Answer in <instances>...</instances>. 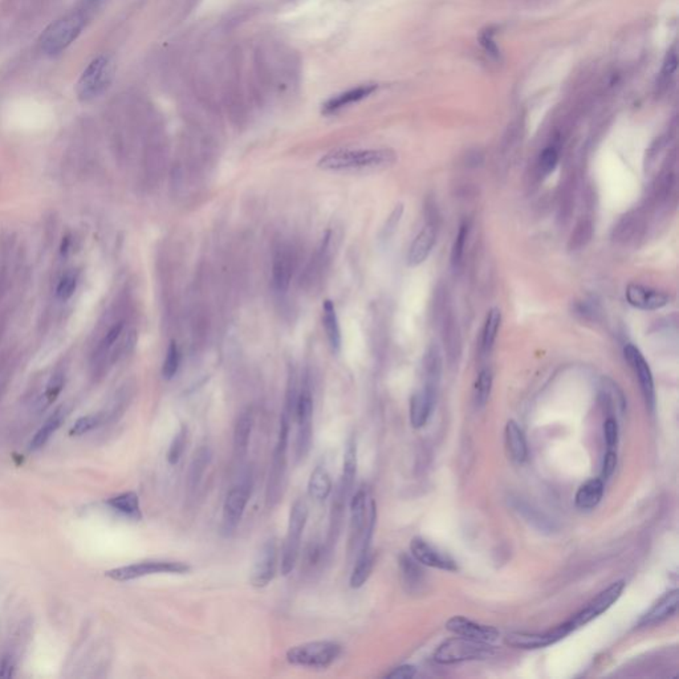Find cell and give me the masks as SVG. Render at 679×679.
<instances>
[{
	"instance_id": "1",
	"label": "cell",
	"mask_w": 679,
	"mask_h": 679,
	"mask_svg": "<svg viewBox=\"0 0 679 679\" xmlns=\"http://www.w3.org/2000/svg\"><path fill=\"white\" fill-rule=\"evenodd\" d=\"M397 161L392 149H340L324 156L317 166L326 172L374 170Z\"/></svg>"
},
{
	"instance_id": "2",
	"label": "cell",
	"mask_w": 679,
	"mask_h": 679,
	"mask_svg": "<svg viewBox=\"0 0 679 679\" xmlns=\"http://www.w3.org/2000/svg\"><path fill=\"white\" fill-rule=\"evenodd\" d=\"M291 418L286 413H281L280 426L277 436V446L272 454L271 470L268 475V483L265 491V506L274 508L280 502L284 490V481L287 472V449L289 438Z\"/></svg>"
},
{
	"instance_id": "3",
	"label": "cell",
	"mask_w": 679,
	"mask_h": 679,
	"mask_svg": "<svg viewBox=\"0 0 679 679\" xmlns=\"http://www.w3.org/2000/svg\"><path fill=\"white\" fill-rule=\"evenodd\" d=\"M495 656V649L490 644L455 637L445 641L434 653V661L440 665H452L466 661H484Z\"/></svg>"
},
{
	"instance_id": "4",
	"label": "cell",
	"mask_w": 679,
	"mask_h": 679,
	"mask_svg": "<svg viewBox=\"0 0 679 679\" xmlns=\"http://www.w3.org/2000/svg\"><path fill=\"white\" fill-rule=\"evenodd\" d=\"M341 654V646L334 641H313L298 645L287 652L288 664L300 668H326Z\"/></svg>"
},
{
	"instance_id": "5",
	"label": "cell",
	"mask_w": 679,
	"mask_h": 679,
	"mask_svg": "<svg viewBox=\"0 0 679 679\" xmlns=\"http://www.w3.org/2000/svg\"><path fill=\"white\" fill-rule=\"evenodd\" d=\"M310 515V509L305 502L296 500L291 508L289 523H288L287 536L284 539L283 550H281V573L288 576L296 566L299 559L300 544L304 528L307 526V520Z\"/></svg>"
},
{
	"instance_id": "6",
	"label": "cell",
	"mask_w": 679,
	"mask_h": 679,
	"mask_svg": "<svg viewBox=\"0 0 679 679\" xmlns=\"http://www.w3.org/2000/svg\"><path fill=\"white\" fill-rule=\"evenodd\" d=\"M115 75V64L106 56H99L82 72L76 92L82 101L100 96L110 85Z\"/></svg>"
},
{
	"instance_id": "7",
	"label": "cell",
	"mask_w": 679,
	"mask_h": 679,
	"mask_svg": "<svg viewBox=\"0 0 679 679\" xmlns=\"http://www.w3.org/2000/svg\"><path fill=\"white\" fill-rule=\"evenodd\" d=\"M191 571V566L182 561H172V560H146L136 564L125 565L110 569L105 572V576L115 580V581H132L141 577L151 575H184Z\"/></svg>"
},
{
	"instance_id": "8",
	"label": "cell",
	"mask_w": 679,
	"mask_h": 679,
	"mask_svg": "<svg viewBox=\"0 0 679 679\" xmlns=\"http://www.w3.org/2000/svg\"><path fill=\"white\" fill-rule=\"evenodd\" d=\"M84 27L80 13H72L51 24L42 36V48L48 55H58L70 46Z\"/></svg>"
},
{
	"instance_id": "9",
	"label": "cell",
	"mask_w": 679,
	"mask_h": 679,
	"mask_svg": "<svg viewBox=\"0 0 679 679\" xmlns=\"http://www.w3.org/2000/svg\"><path fill=\"white\" fill-rule=\"evenodd\" d=\"M312 417H313V398H312L310 382L305 380L298 393V401L295 407V418L299 425L296 438V458L304 459L311 449Z\"/></svg>"
},
{
	"instance_id": "10",
	"label": "cell",
	"mask_w": 679,
	"mask_h": 679,
	"mask_svg": "<svg viewBox=\"0 0 679 679\" xmlns=\"http://www.w3.org/2000/svg\"><path fill=\"white\" fill-rule=\"evenodd\" d=\"M573 630L575 628L572 626V623L566 621L545 633H526V632L509 633L506 637V644L515 649L535 650V649L547 647L559 642Z\"/></svg>"
},
{
	"instance_id": "11",
	"label": "cell",
	"mask_w": 679,
	"mask_h": 679,
	"mask_svg": "<svg viewBox=\"0 0 679 679\" xmlns=\"http://www.w3.org/2000/svg\"><path fill=\"white\" fill-rule=\"evenodd\" d=\"M253 491V482L251 476L248 479H244L242 483L232 487L229 494L226 496L224 505H223V528L224 531H232L236 528V526L241 523L244 514V509L248 505V500L251 497Z\"/></svg>"
},
{
	"instance_id": "12",
	"label": "cell",
	"mask_w": 679,
	"mask_h": 679,
	"mask_svg": "<svg viewBox=\"0 0 679 679\" xmlns=\"http://www.w3.org/2000/svg\"><path fill=\"white\" fill-rule=\"evenodd\" d=\"M623 589H625L623 580L613 583L605 590H602L596 599H592L584 609L575 614L569 622L575 629H577L580 626L587 625L588 622L593 621L595 618H597L602 613L609 609L610 607L621 597Z\"/></svg>"
},
{
	"instance_id": "13",
	"label": "cell",
	"mask_w": 679,
	"mask_h": 679,
	"mask_svg": "<svg viewBox=\"0 0 679 679\" xmlns=\"http://www.w3.org/2000/svg\"><path fill=\"white\" fill-rule=\"evenodd\" d=\"M623 356L638 377L640 386L644 394L645 402L650 410H653L656 405V389H654L653 373L650 370L647 361L645 360L644 355L640 352V349L635 348L633 344L625 345Z\"/></svg>"
},
{
	"instance_id": "14",
	"label": "cell",
	"mask_w": 679,
	"mask_h": 679,
	"mask_svg": "<svg viewBox=\"0 0 679 679\" xmlns=\"http://www.w3.org/2000/svg\"><path fill=\"white\" fill-rule=\"evenodd\" d=\"M277 548L274 539L265 541L253 560L251 584L255 588H265L274 580L277 573Z\"/></svg>"
},
{
	"instance_id": "15",
	"label": "cell",
	"mask_w": 679,
	"mask_h": 679,
	"mask_svg": "<svg viewBox=\"0 0 679 679\" xmlns=\"http://www.w3.org/2000/svg\"><path fill=\"white\" fill-rule=\"evenodd\" d=\"M410 552L413 559L417 560V563L425 566L437 568V569L449 571V572H454L458 569V565L452 557H450L448 553L439 551L422 538H414L412 540Z\"/></svg>"
},
{
	"instance_id": "16",
	"label": "cell",
	"mask_w": 679,
	"mask_h": 679,
	"mask_svg": "<svg viewBox=\"0 0 679 679\" xmlns=\"http://www.w3.org/2000/svg\"><path fill=\"white\" fill-rule=\"evenodd\" d=\"M446 629L455 635L486 644H494L499 638V632L494 626L482 625L462 616L451 617L449 621L446 622Z\"/></svg>"
},
{
	"instance_id": "17",
	"label": "cell",
	"mask_w": 679,
	"mask_h": 679,
	"mask_svg": "<svg viewBox=\"0 0 679 679\" xmlns=\"http://www.w3.org/2000/svg\"><path fill=\"white\" fill-rule=\"evenodd\" d=\"M625 296L628 303L642 311H656L666 307L670 303V296L664 291L654 288L645 287L641 284H629L626 288Z\"/></svg>"
},
{
	"instance_id": "18",
	"label": "cell",
	"mask_w": 679,
	"mask_h": 679,
	"mask_svg": "<svg viewBox=\"0 0 679 679\" xmlns=\"http://www.w3.org/2000/svg\"><path fill=\"white\" fill-rule=\"evenodd\" d=\"M350 531H349V554L353 552V550L358 545L360 540L362 539L364 531L368 523V506H367V493L365 490H358L355 495L352 496L350 502Z\"/></svg>"
},
{
	"instance_id": "19",
	"label": "cell",
	"mask_w": 679,
	"mask_h": 679,
	"mask_svg": "<svg viewBox=\"0 0 679 679\" xmlns=\"http://www.w3.org/2000/svg\"><path fill=\"white\" fill-rule=\"evenodd\" d=\"M436 239H437V232L434 226L426 224L418 232L414 241L410 244V248L407 253V265L410 267H418L425 263L433 251Z\"/></svg>"
},
{
	"instance_id": "20",
	"label": "cell",
	"mask_w": 679,
	"mask_h": 679,
	"mask_svg": "<svg viewBox=\"0 0 679 679\" xmlns=\"http://www.w3.org/2000/svg\"><path fill=\"white\" fill-rule=\"evenodd\" d=\"M436 395L437 393L425 386L413 394L410 400V424L414 429H421L426 425L434 409Z\"/></svg>"
},
{
	"instance_id": "21",
	"label": "cell",
	"mask_w": 679,
	"mask_h": 679,
	"mask_svg": "<svg viewBox=\"0 0 679 679\" xmlns=\"http://www.w3.org/2000/svg\"><path fill=\"white\" fill-rule=\"evenodd\" d=\"M377 88L379 87L376 84H365V85H360L357 88L349 89L346 92L340 93L322 105V115H334L346 106L367 99L370 94L376 92Z\"/></svg>"
},
{
	"instance_id": "22",
	"label": "cell",
	"mask_w": 679,
	"mask_h": 679,
	"mask_svg": "<svg viewBox=\"0 0 679 679\" xmlns=\"http://www.w3.org/2000/svg\"><path fill=\"white\" fill-rule=\"evenodd\" d=\"M678 601L679 592L677 589L668 592L656 602L652 609L645 614L644 617L638 622V625L641 628H646V626H653V625L668 620V617H671L678 609Z\"/></svg>"
},
{
	"instance_id": "23",
	"label": "cell",
	"mask_w": 679,
	"mask_h": 679,
	"mask_svg": "<svg viewBox=\"0 0 679 679\" xmlns=\"http://www.w3.org/2000/svg\"><path fill=\"white\" fill-rule=\"evenodd\" d=\"M293 277V258L288 248L279 250L274 258L272 265V288L279 292L284 293L289 288L291 280Z\"/></svg>"
},
{
	"instance_id": "24",
	"label": "cell",
	"mask_w": 679,
	"mask_h": 679,
	"mask_svg": "<svg viewBox=\"0 0 679 679\" xmlns=\"http://www.w3.org/2000/svg\"><path fill=\"white\" fill-rule=\"evenodd\" d=\"M506 446L511 459L515 463H524L528 457L527 439L515 421H508L506 425Z\"/></svg>"
},
{
	"instance_id": "25",
	"label": "cell",
	"mask_w": 679,
	"mask_h": 679,
	"mask_svg": "<svg viewBox=\"0 0 679 679\" xmlns=\"http://www.w3.org/2000/svg\"><path fill=\"white\" fill-rule=\"evenodd\" d=\"M348 497L345 493L337 487L336 494H334V502H332V509H331V520H329V532H328V539H326V551H331V548L336 544V541L340 536V532L343 528V521L345 516V507L348 503Z\"/></svg>"
},
{
	"instance_id": "26",
	"label": "cell",
	"mask_w": 679,
	"mask_h": 679,
	"mask_svg": "<svg viewBox=\"0 0 679 679\" xmlns=\"http://www.w3.org/2000/svg\"><path fill=\"white\" fill-rule=\"evenodd\" d=\"M253 427V413L250 407L244 409L234 427V449L238 457H244L248 450Z\"/></svg>"
},
{
	"instance_id": "27",
	"label": "cell",
	"mask_w": 679,
	"mask_h": 679,
	"mask_svg": "<svg viewBox=\"0 0 679 679\" xmlns=\"http://www.w3.org/2000/svg\"><path fill=\"white\" fill-rule=\"evenodd\" d=\"M356 474H357V443H356L355 438L350 437L349 440L346 442L343 476L340 479V483L337 486L349 496H350L352 488L355 486Z\"/></svg>"
},
{
	"instance_id": "28",
	"label": "cell",
	"mask_w": 679,
	"mask_h": 679,
	"mask_svg": "<svg viewBox=\"0 0 679 679\" xmlns=\"http://www.w3.org/2000/svg\"><path fill=\"white\" fill-rule=\"evenodd\" d=\"M322 324L332 352L337 355L341 349V329L332 300H325L322 304Z\"/></svg>"
},
{
	"instance_id": "29",
	"label": "cell",
	"mask_w": 679,
	"mask_h": 679,
	"mask_svg": "<svg viewBox=\"0 0 679 679\" xmlns=\"http://www.w3.org/2000/svg\"><path fill=\"white\" fill-rule=\"evenodd\" d=\"M604 495V481L599 478L589 479L581 484L575 496L576 506L580 509H592L597 506Z\"/></svg>"
},
{
	"instance_id": "30",
	"label": "cell",
	"mask_w": 679,
	"mask_h": 679,
	"mask_svg": "<svg viewBox=\"0 0 679 679\" xmlns=\"http://www.w3.org/2000/svg\"><path fill=\"white\" fill-rule=\"evenodd\" d=\"M424 374H425V388L437 393L438 385L442 376V355L437 345H431L427 349L424 358Z\"/></svg>"
},
{
	"instance_id": "31",
	"label": "cell",
	"mask_w": 679,
	"mask_h": 679,
	"mask_svg": "<svg viewBox=\"0 0 679 679\" xmlns=\"http://www.w3.org/2000/svg\"><path fill=\"white\" fill-rule=\"evenodd\" d=\"M106 505L110 507L112 509L117 511L118 514L124 515L125 518L132 519V520H141L142 519V512H141V507H139V497L133 491L113 496V497L106 500Z\"/></svg>"
},
{
	"instance_id": "32",
	"label": "cell",
	"mask_w": 679,
	"mask_h": 679,
	"mask_svg": "<svg viewBox=\"0 0 679 679\" xmlns=\"http://www.w3.org/2000/svg\"><path fill=\"white\" fill-rule=\"evenodd\" d=\"M334 484L329 472L326 471L322 466H317L311 474L310 482H308V494L312 499L317 502H324L328 499L332 493Z\"/></svg>"
},
{
	"instance_id": "33",
	"label": "cell",
	"mask_w": 679,
	"mask_h": 679,
	"mask_svg": "<svg viewBox=\"0 0 679 679\" xmlns=\"http://www.w3.org/2000/svg\"><path fill=\"white\" fill-rule=\"evenodd\" d=\"M210 461H211V451L208 448H201L196 451L187 472V487L190 491H196L198 488Z\"/></svg>"
},
{
	"instance_id": "34",
	"label": "cell",
	"mask_w": 679,
	"mask_h": 679,
	"mask_svg": "<svg viewBox=\"0 0 679 679\" xmlns=\"http://www.w3.org/2000/svg\"><path fill=\"white\" fill-rule=\"evenodd\" d=\"M63 418H64V413H63L61 409H58L53 414L51 415L44 422V425L37 430L35 437L32 438V440L30 443V449L36 451V450L44 448L46 442L49 440V438L56 433V430L61 425Z\"/></svg>"
},
{
	"instance_id": "35",
	"label": "cell",
	"mask_w": 679,
	"mask_h": 679,
	"mask_svg": "<svg viewBox=\"0 0 679 679\" xmlns=\"http://www.w3.org/2000/svg\"><path fill=\"white\" fill-rule=\"evenodd\" d=\"M373 566H374V554L373 553L358 554L357 561H356L353 572L350 575V580H349L350 588L358 589V588L362 587L372 575Z\"/></svg>"
},
{
	"instance_id": "36",
	"label": "cell",
	"mask_w": 679,
	"mask_h": 679,
	"mask_svg": "<svg viewBox=\"0 0 679 679\" xmlns=\"http://www.w3.org/2000/svg\"><path fill=\"white\" fill-rule=\"evenodd\" d=\"M500 322H502V313L497 308H491L486 316L483 332H482V349L484 352H490L495 344Z\"/></svg>"
},
{
	"instance_id": "37",
	"label": "cell",
	"mask_w": 679,
	"mask_h": 679,
	"mask_svg": "<svg viewBox=\"0 0 679 679\" xmlns=\"http://www.w3.org/2000/svg\"><path fill=\"white\" fill-rule=\"evenodd\" d=\"M400 569L402 575L403 584L409 589L414 590L415 588L422 584L424 572L421 571L417 560L409 557L407 554H401L400 557Z\"/></svg>"
},
{
	"instance_id": "38",
	"label": "cell",
	"mask_w": 679,
	"mask_h": 679,
	"mask_svg": "<svg viewBox=\"0 0 679 679\" xmlns=\"http://www.w3.org/2000/svg\"><path fill=\"white\" fill-rule=\"evenodd\" d=\"M514 508L516 512H519V515H521L530 524L532 523V526L538 527L539 530L553 531V523H551V519L547 518L540 511L532 508L528 503L516 500Z\"/></svg>"
},
{
	"instance_id": "39",
	"label": "cell",
	"mask_w": 679,
	"mask_h": 679,
	"mask_svg": "<svg viewBox=\"0 0 679 679\" xmlns=\"http://www.w3.org/2000/svg\"><path fill=\"white\" fill-rule=\"evenodd\" d=\"M493 389V373L490 369L479 372L474 386V401L478 407H483L488 401Z\"/></svg>"
},
{
	"instance_id": "40",
	"label": "cell",
	"mask_w": 679,
	"mask_h": 679,
	"mask_svg": "<svg viewBox=\"0 0 679 679\" xmlns=\"http://www.w3.org/2000/svg\"><path fill=\"white\" fill-rule=\"evenodd\" d=\"M469 234H470V224L467 222H463L458 234H457L454 244H452V250H451V265H452L454 269L461 268L463 256H464V250H466V243L469 239Z\"/></svg>"
},
{
	"instance_id": "41",
	"label": "cell",
	"mask_w": 679,
	"mask_h": 679,
	"mask_svg": "<svg viewBox=\"0 0 679 679\" xmlns=\"http://www.w3.org/2000/svg\"><path fill=\"white\" fill-rule=\"evenodd\" d=\"M181 365V353L175 341H172L167 348L166 358L162 365V377L165 380H172L174 376L178 373V369Z\"/></svg>"
},
{
	"instance_id": "42",
	"label": "cell",
	"mask_w": 679,
	"mask_h": 679,
	"mask_svg": "<svg viewBox=\"0 0 679 679\" xmlns=\"http://www.w3.org/2000/svg\"><path fill=\"white\" fill-rule=\"evenodd\" d=\"M104 421V414H92L81 417V418H79V419L75 422V425L70 427V437H81V436L92 431L94 429H97Z\"/></svg>"
},
{
	"instance_id": "43",
	"label": "cell",
	"mask_w": 679,
	"mask_h": 679,
	"mask_svg": "<svg viewBox=\"0 0 679 679\" xmlns=\"http://www.w3.org/2000/svg\"><path fill=\"white\" fill-rule=\"evenodd\" d=\"M187 436H189V431H187V427L182 426L179 429V431L175 434L172 443H170V448H169V451H167V462L169 464L172 466H175L178 462L181 461L182 455H184V449H186V445H187Z\"/></svg>"
},
{
	"instance_id": "44",
	"label": "cell",
	"mask_w": 679,
	"mask_h": 679,
	"mask_svg": "<svg viewBox=\"0 0 679 679\" xmlns=\"http://www.w3.org/2000/svg\"><path fill=\"white\" fill-rule=\"evenodd\" d=\"M559 162V151L554 146H548L542 150L539 157V172L541 175H548L556 169Z\"/></svg>"
},
{
	"instance_id": "45",
	"label": "cell",
	"mask_w": 679,
	"mask_h": 679,
	"mask_svg": "<svg viewBox=\"0 0 679 679\" xmlns=\"http://www.w3.org/2000/svg\"><path fill=\"white\" fill-rule=\"evenodd\" d=\"M64 388V376L61 373H56L52 376V379L46 385V393H44V403L46 406H49L51 403L55 402L58 400L60 393Z\"/></svg>"
},
{
	"instance_id": "46",
	"label": "cell",
	"mask_w": 679,
	"mask_h": 679,
	"mask_svg": "<svg viewBox=\"0 0 679 679\" xmlns=\"http://www.w3.org/2000/svg\"><path fill=\"white\" fill-rule=\"evenodd\" d=\"M76 287H77V277H75L73 274H65L64 277H61V280L58 281V288H56V296L58 299L60 300H68L72 298V295L75 293L76 291Z\"/></svg>"
},
{
	"instance_id": "47",
	"label": "cell",
	"mask_w": 679,
	"mask_h": 679,
	"mask_svg": "<svg viewBox=\"0 0 679 679\" xmlns=\"http://www.w3.org/2000/svg\"><path fill=\"white\" fill-rule=\"evenodd\" d=\"M604 437H605L607 446L609 449L617 446V443H618V424H617L616 418L609 417L604 422Z\"/></svg>"
},
{
	"instance_id": "48",
	"label": "cell",
	"mask_w": 679,
	"mask_h": 679,
	"mask_svg": "<svg viewBox=\"0 0 679 679\" xmlns=\"http://www.w3.org/2000/svg\"><path fill=\"white\" fill-rule=\"evenodd\" d=\"M617 467V454L614 451H607V454L604 455V461H602V470H601V478L602 479H608L613 472L616 470Z\"/></svg>"
},
{
	"instance_id": "49",
	"label": "cell",
	"mask_w": 679,
	"mask_h": 679,
	"mask_svg": "<svg viewBox=\"0 0 679 679\" xmlns=\"http://www.w3.org/2000/svg\"><path fill=\"white\" fill-rule=\"evenodd\" d=\"M417 674V668L413 665H401L398 668H393L386 678L389 679H410Z\"/></svg>"
},
{
	"instance_id": "50",
	"label": "cell",
	"mask_w": 679,
	"mask_h": 679,
	"mask_svg": "<svg viewBox=\"0 0 679 679\" xmlns=\"http://www.w3.org/2000/svg\"><path fill=\"white\" fill-rule=\"evenodd\" d=\"M122 331H124V322H117L109 329V332L105 336L104 343H103L105 349H109L110 346L115 345L117 340L120 338V336L122 334Z\"/></svg>"
},
{
	"instance_id": "51",
	"label": "cell",
	"mask_w": 679,
	"mask_h": 679,
	"mask_svg": "<svg viewBox=\"0 0 679 679\" xmlns=\"http://www.w3.org/2000/svg\"><path fill=\"white\" fill-rule=\"evenodd\" d=\"M402 206H397V208L393 211L392 217L388 219V223H386V227L383 229V235L385 238H389L392 235L393 231L395 230L400 219L402 217Z\"/></svg>"
},
{
	"instance_id": "52",
	"label": "cell",
	"mask_w": 679,
	"mask_h": 679,
	"mask_svg": "<svg viewBox=\"0 0 679 679\" xmlns=\"http://www.w3.org/2000/svg\"><path fill=\"white\" fill-rule=\"evenodd\" d=\"M677 64H678L677 53H675V52H670L668 58L665 60V64H664V68H662V75H664L665 77L673 76L674 72L677 70Z\"/></svg>"
},
{
	"instance_id": "53",
	"label": "cell",
	"mask_w": 679,
	"mask_h": 679,
	"mask_svg": "<svg viewBox=\"0 0 679 679\" xmlns=\"http://www.w3.org/2000/svg\"><path fill=\"white\" fill-rule=\"evenodd\" d=\"M13 670H15V665H13L12 656H3L1 662H0V677L1 678H11L13 675Z\"/></svg>"
},
{
	"instance_id": "54",
	"label": "cell",
	"mask_w": 679,
	"mask_h": 679,
	"mask_svg": "<svg viewBox=\"0 0 679 679\" xmlns=\"http://www.w3.org/2000/svg\"><path fill=\"white\" fill-rule=\"evenodd\" d=\"M70 236H65V238H63V242H61V248H60V250H61V253H63V255H67V253H68V251H70Z\"/></svg>"
},
{
	"instance_id": "55",
	"label": "cell",
	"mask_w": 679,
	"mask_h": 679,
	"mask_svg": "<svg viewBox=\"0 0 679 679\" xmlns=\"http://www.w3.org/2000/svg\"><path fill=\"white\" fill-rule=\"evenodd\" d=\"M97 3H100V0H88V4H89V6H96Z\"/></svg>"
}]
</instances>
